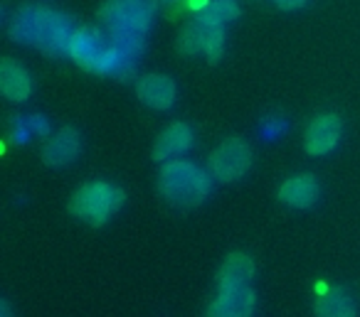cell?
<instances>
[{
	"mask_svg": "<svg viewBox=\"0 0 360 317\" xmlns=\"http://www.w3.org/2000/svg\"><path fill=\"white\" fill-rule=\"evenodd\" d=\"M67 57L91 74H111L116 79H129L136 69V62H131L119 47V42L111 37L109 30L99 27H75L67 47Z\"/></svg>",
	"mask_w": 360,
	"mask_h": 317,
	"instance_id": "cell-1",
	"label": "cell"
},
{
	"mask_svg": "<svg viewBox=\"0 0 360 317\" xmlns=\"http://www.w3.org/2000/svg\"><path fill=\"white\" fill-rule=\"evenodd\" d=\"M72 32H75V27H72L70 18L45 6L20 8V11L13 15V22H11L13 40L37 47V50L50 57L67 55Z\"/></svg>",
	"mask_w": 360,
	"mask_h": 317,
	"instance_id": "cell-2",
	"label": "cell"
},
{
	"mask_svg": "<svg viewBox=\"0 0 360 317\" xmlns=\"http://www.w3.org/2000/svg\"><path fill=\"white\" fill-rule=\"evenodd\" d=\"M212 175L198 168L191 160L165 163L158 173V189L175 207H198L207 199L212 189Z\"/></svg>",
	"mask_w": 360,
	"mask_h": 317,
	"instance_id": "cell-3",
	"label": "cell"
},
{
	"mask_svg": "<svg viewBox=\"0 0 360 317\" xmlns=\"http://www.w3.org/2000/svg\"><path fill=\"white\" fill-rule=\"evenodd\" d=\"M126 194L109 182H89L79 187L70 199L72 217L84 219V222L101 227L106 224L121 207H124Z\"/></svg>",
	"mask_w": 360,
	"mask_h": 317,
	"instance_id": "cell-4",
	"label": "cell"
},
{
	"mask_svg": "<svg viewBox=\"0 0 360 317\" xmlns=\"http://www.w3.org/2000/svg\"><path fill=\"white\" fill-rule=\"evenodd\" d=\"M155 18L153 0H106L99 8V20L104 30L119 32V35H139L146 37Z\"/></svg>",
	"mask_w": 360,
	"mask_h": 317,
	"instance_id": "cell-5",
	"label": "cell"
},
{
	"mask_svg": "<svg viewBox=\"0 0 360 317\" xmlns=\"http://www.w3.org/2000/svg\"><path fill=\"white\" fill-rule=\"evenodd\" d=\"M207 168L217 182H235L252 168V148L242 138H227L210 153Z\"/></svg>",
	"mask_w": 360,
	"mask_h": 317,
	"instance_id": "cell-6",
	"label": "cell"
},
{
	"mask_svg": "<svg viewBox=\"0 0 360 317\" xmlns=\"http://www.w3.org/2000/svg\"><path fill=\"white\" fill-rule=\"evenodd\" d=\"M343 133V121L335 114H321L309 123L304 133V148L309 155H326L338 145Z\"/></svg>",
	"mask_w": 360,
	"mask_h": 317,
	"instance_id": "cell-7",
	"label": "cell"
},
{
	"mask_svg": "<svg viewBox=\"0 0 360 317\" xmlns=\"http://www.w3.org/2000/svg\"><path fill=\"white\" fill-rule=\"evenodd\" d=\"M136 96L148 109L168 111L178 99V86L165 74H143L136 81Z\"/></svg>",
	"mask_w": 360,
	"mask_h": 317,
	"instance_id": "cell-8",
	"label": "cell"
},
{
	"mask_svg": "<svg viewBox=\"0 0 360 317\" xmlns=\"http://www.w3.org/2000/svg\"><path fill=\"white\" fill-rule=\"evenodd\" d=\"M257 305V295L250 285L220 290L207 307V317H252Z\"/></svg>",
	"mask_w": 360,
	"mask_h": 317,
	"instance_id": "cell-9",
	"label": "cell"
},
{
	"mask_svg": "<svg viewBox=\"0 0 360 317\" xmlns=\"http://www.w3.org/2000/svg\"><path fill=\"white\" fill-rule=\"evenodd\" d=\"M82 153V138L75 128H60L52 140L42 150V160H45L50 168H62V165H70L77 160V155Z\"/></svg>",
	"mask_w": 360,
	"mask_h": 317,
	"instance_id": "cell-10",
	"label": "cell"
},
{
	"mask_svg": "<svg viewBox=\"0 0 360 317\" xmlns=\"http://www.w3.org/2000/svg\"><path fill=\"white\" fill-rule=\"evenodd\" d=\"M193 145V130L188 123L183 121H175L170 123L168 128H163L158 133L153 143V160L155 163H163L168 158H175V155L186 153L188 148Z\"/></svg>",
	"mask_w": 360,
	"mask_h": 317,
	"instance_id": "cell-11",
	"label": "cell"
},
{
	"mask_svg": "<svg viewBox=\"0 0 360 317\" xmlns=\"http://www.w3.org/2000/svg\"><path fill=\"white\" fill-rule=\"evenodd\" d=\"M30 89H32L30 76H27V72L15 60L6 57V60L0 62V91H3V96L8 101L22 104L30 96Z\"/></svg>",
	"mask_w": 360,
	"mask_h": 317,
	"instance_id": "cell-12",
	"label": "cell"
},
{
	"mask_svg": "<svg viewBox=\"0 0 360 317\" xmlns=\"http://www.w3.org/2000/svg\"><path fill=\"white\" fill-rule=\"evenodd\" d=\"M319 199V180L314 175H296L289 177L279 189V202L294 209H306Z\"/></svg>",
	"mask_w": 360,
	"mask_h": 317,
	"instance_id": "cell-13",
	"label": "cell"
},
{
	"mask_svg": "<svg viewBox=\"0 0 360 317\" xmlns=\"http://www.w3.org/2000/svg\"><path fill=\"white\" fill-rule=\"evenodd\" d=\"M255 276V261L247 253H230L217 273V285L220 290H232V288L250 285Z\"/></svg>",
	"mask_w": 360,
	"mask_h": 317,
	"instance_id": "cell-14",
	"label": "cell"
},
{
	"mask_svg": "<svg viewBox=\"0 0 360 317\" xmlns=\"http://www.w3.org/2000/svg\"><path fill=\"white\" fill-rule=\"evenodd\" d=\"M314 312L316 317H358L353 297L343 288H330L321 292L319 300L314 302Z\"/></svg>",
	"mask_w": 360,
	"mask_h": 317,
	"instance_id": "cell-15",
	"label": "cell"
},
{
	"mask_svg": "<svg viewBox=\"0 0 360 317\" xmlns=\"http://www.w3.org/2000/svg\"><path fill=\"white\" fill-rule=\"evenodd\" d=\"M207 32H210V22L200 20V18H195V20L188 22L183 30H180L178 35V50L183 52V55L193 57V55H205V45H207Z\"/></svg>",
	"mask_w": 360,
	"mask_h": 317,
	"instance_id": "cell-16",
	"label": "cell"
},
{
	"mask_svg": "<svg viewBox=\"0 0 360 317\" xmlns=\"http://www.w3.org/2000/svg\"><path fill=\"white\" fill-rule=\"evenodd\" d=\"M195 18L210 22V25H225V22H232L240 18V6L235 0H210Z\"/></svg>",
	"mask_w": 360,
	"mask_h": 317,
	"instance_id": "cell-17",
	"label": "cell"
},
{
	"mask_svg": "<svg viewBox=\"0 0 360 317\" xmlns=\"http://www.w3.org/2000/svg\"><path fill=\"white\" fill-rule=\"evenodd\" d=\"M25 123L30 133H47V121L40 116H30V119H25Z\"/></svg>",
	"mask_w": 360,
	"mask_h": 317,
	"instance_id": "cell-18",
	"label": "cell"
},
{
	"mask_svg": "<svg viewBox=\"0 0 360 317\" xmlns=\"http://www.w3.org/2000/svg\"><path fill=\"white\" fill-rule=\"evenodd\" d=\"M271 3H276V8H281V11H296V8L304 6L306 0H271Z\"/></svg>",
	"mask_w": 360,
	"mask_h": 317,
	"instance_id": "cell-19",
	"label": "cell"
},
{
	"mask_svg": "<svg viewBox=\"0 0 360 317\" xmlns=\"http://www.w3.org/2000/svg\"><path fill=\"white\" fill-rule=\"evenodd\" d=\"M0 310H3V317H11V305H8V300L0 302Z\"/></svg>",
	"mask_w": 360,
	"mask_h": 317,
	"instance_id": "cell-20",
	"label": "cell"
},
{
	"mask_svg": "<svg viewBox=\"0 0 360 317\" xmlns=\"http://www.w3.org/2000/svg\"><path fill=\"white\" fill-rule=\"evenodd\" d=\"M160 3H163V6H168V3H173V0H160Z\"/></svg>",
	"mask_w": 360,
	"mask_h": 317,
	"instance_id": "cell-21",
	"label": "cell"
}]
</instances>
